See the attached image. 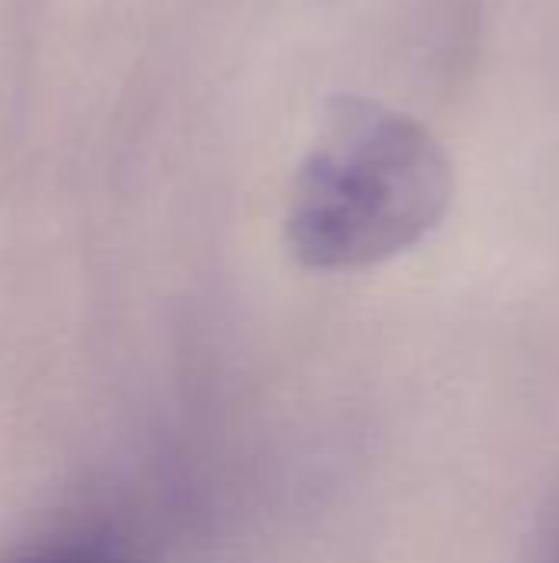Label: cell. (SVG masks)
Instances as JSON below:
<instances>
[{"label": "cell", "instance_id": "obj_1", "mask_svg": "<svg viewBox=\"0 0 559 563\" xmlns=\"http://www.w3.org/2000/svg\"><path fill=\"white\" fill-rule=\"evenodd\" d=\"M451 198V155L418 119L339 96L293 178L287 247L323 274L379 267L418 247L445 221Z\"/></svg>", "mask_w": 559, "mask_h": 563}, {"label": "cell", "instance_id": "obj_2", "mask_svg": "<svg viewBox=\"0 0 559 563\" xmlns=\"http://www.w3.org/2000/svg\"><path fill=\"white\" fill-rule=\"evenodd\" d=\"M7 563H142L135 548L112 531H69L23 548Z\"/></svg>", "mask_w": 559, "mask_h": 563}, {"label": "cell", "instance_id": "obj_3", "mask_svg": "<svg viewBox=\"0 0 559 563\" xmlns=\"http://www.w3.org/2000/svg\"><path fill=\"white\" fill-rule=\"evenodd\" d=\"M530 563H559V498L537 534V548H534Z\"/></svg>", "mask_w": 559, "mask_h": 563}]
</instances>
